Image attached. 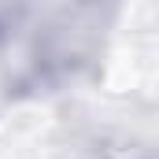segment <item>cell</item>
I'll return each mask as SVG.
<instances>
[{"label": "cell", "mask_w": 159, "mask_h": 159, "mask_svg": "<svg viewBox=\"0 0 159 159\" xmlns=\"http://www.w3.org/2000/svg\"><path fill=\"white\" fill-rule=\"evenodd\" d=\"M30 4L34 0H0V44H7L19 34L22 19L30 15Z\"/></svg>", "instance_id": "6da1fadb"}]
</instances>
